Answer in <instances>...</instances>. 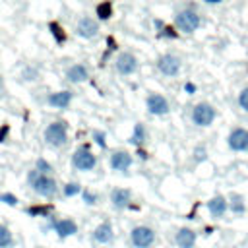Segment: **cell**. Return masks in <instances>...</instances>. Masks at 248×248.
I'll return each mask as SVG.
<instances>
[{"mask_svg": "<svg viewBox=\"0 0 248 248\" xmlns=\"http://www.w3.org/2000/svg\"><path fill=\"white\" fill-rule=\"evenodd\" d=\"M27 184L33 188V192L41 198H54L56 192H58V186H56V180L48 174H43L39 172L37 169L29 170L27 172Z\"/></svg>", "mask_w": 248, "mask_h": 248, "instance_id": "6da1fadb", "label": "cell"}, {"mask_svg": "<svg viewBox=\"0 0 248 248\" xmlns=\"http://www.w3.org/2000/svg\"><path fill=\"white\" fill-rule=\"evenodd\" d=\"M217 116V110L211 103L207 101H202V103H196L192 107V112H190V118H192V124H196L198 128H207L213 124Z\"/></svg>", "mask_w": 248, "mask_h": 248, "instance_id": "7a4b0ae2", "label": "cell"}, {"mask_svg": "<svg viewBox=\"0 0 248 248\" xmlns=\"http://www.w3.org/2000/svg\"><path fill=\"white\" fill-rule=\"evenodd\" d=\"M202 25V17L194 8H184L174 16V27L182 33H194Z\"/></svg>", "mask_w": 248, "mask_h": 248, "instance_id": "3957f363", "label": "cell"}, {"mask_svg": "<svg viewBox=\"0 0 248 248\" xmlns=\"http://www.w3.org/2000/svg\"><path fill=\"white\" fill-rule=\"evenodd\" d=\"M68 140V124L64 120L50 122L45 130V141L52 147H62Z\"/></svg>", "mask_w": 248, "mask_h": 248, "instance_id": "277c9868", "label": "cell"}, {"mask_svg": "<svg viewBox=\"0 0 248 248\" xmlns=\"http://www.w3.org/2000/svg\"><path fill=\"white\" fill-rule=\"evenodd\" d=\"M227 147L234 153H246L248 151V128L244 126L231 128L227 136Z\"/></svg>", "mask_w": 248, "mask_h": 248, "instance_id": "5b68a950", "label": "cell"}, {"mask_svg": "<svg viewBox=\"0 0 248 248\" xmlns=\"http://www.w3.org/2000/svg\"><path fill=\"white\" fill-rule=\"evenodd\" d=\"M130 240L134 248H149L155 242V231L147 225H138L130 231Z\"/></svg>", "mask_w": 248, "mask_h": 248, "instance_id": "8992f818", "label": "cell"}, {"mask_svg": "<svg viewBox=\"0 0 248 248\" xmlns=\"http://www.w3.org/2000/svg\"><path fill=\"white\" fill-rule=\"evenodd\" d=\"M72 165L78 170H93L97 165V157L89 151V145H81L72 155Z\"/></svg>", "mask_w": 248, "mask_h": 248, "instance_id": "52a82bcc", "label": "cell"}, {"mask_svg": "<svg viewBox=\"0 0 248 248\" xmlns=\"http://www.w3.org/2000/svg\"><path fill=\"white\" fill-rule=\"evenodd\" d=\"M180 68H182V60H180L176 54L167 52V54L159 56V60H157V70H159L163 76H167V78L178 76V74H180Z\"/></svg>", "mask_w": 248, "mask_h": 248, "instance_id": "ba28073f", "label": "cell"}, {"mask_svg": "<svg viewBox=\"0 0 248 248\" xmlns=\"http://www.w3.org/2000/svg\"><path fill=\"white\" fill-rule=\"evenodd\" d=\"M145 107H147V112L153 114V116H165L170 110V105H169L167 97L161 95V93H149L147 99H145Z\"/></svg>", "mask_w": 248, "mask_h": 248, "instance_id": "9c48e42d", "label": "cell"}, {"mask_svg": "<svg viewBox=\"0 0 248 248\" xmlns=\"http://www.w3.org/2000/svg\"><path fill=\"white\" fill-rule=\"evenodd\" d=\"M205 207H207V211H209V215L213 219H223L225 213L229 211V198L217 194V196H213V198H209L205 202Z\"/></svg>", "mask_w": 248, "mask_h": 248, "instance_id": "30bf717a", "label": "cell"}, {"mask_svg": "<svg viewBox=\"0 0 248 248\" xmlns=\"http://www.w3.org/2000/svg\"><path fill=\"white\" fill-rule=\"evenodd\" d=\"M138 70V58L132 52H120L116 58V72L120 76H132Z\"/></svg>", "mask_w": 248, "mask_h": 248, "instance_id": "8fae6325", "label": "cell"}, {"mask_svg": "<svg viewBox=\"0 0 248 248\" xmlns=\"http://www.w3.org/2000/svg\"><path fill=\"white\" fill-rule=\"evenodd\" d=\"M76 33L81 37V39H93V37H97V33H99V23L93 19V17H81L79 21H78V25H76Z\"/></svg>", "mask_w": 248, "mask_h": 248, "instance_id": "7c38bea8", "label": "cell"}, {"mask_svg": "<svg viewBox=\"0 0 248 248\" xmlns=\"http://www.w3.org/2000/svg\"><path fill=\"white\" fill-rule=\"evenodd\" d=\"M132 163H134L132 155H130L128 151H124V149H118V151H114V153L110 155V167H112V170L126 172V170L132 167Z\"/></svg>", "mask_w": 248, "mask_h": 248, "instance_id": "4fadbf2b", "label": "cell"}, {"mask_svg": "<svg viewBox=\"0 0 248 248\" xmlns=\"http://www.w3.org/2000/svg\"><path fill=\"white\" fill-rule=\"evenodd\" d=\"M196 240H198V232L190 227H182L174 234V242H176L178 248H194Z\"/></svg>", "mask_w": 248, "mask_h": 248, "instance_id": "5bb4252c", "label": "cell"}, {"mask_svg": "<svg viewBox=\"0 0 248 248\" xmlns=\"http://www.w3.org/2000/svg\"><path fill=\"white\" fill-rule=\"evenodd\" d=\"M50 229L58 234V238H68L72 234L78 232V225L72 221V219H58V221H52L50 223Z\"/></svg>", "mask_w": 248, "mask_h": 248, "instance_id": "9a60e30c", "label": "cell"}, {"mask_svg": "<svg viewBox=\"0 0 248 248\" xmlns=\"http://www.w3.org/2000/svg\"><path fill=\"white\" fill-rule=\"evenodd\" d=\"M112 236H114V232H112L110 221L99 223V225L95 227V231H93V240L99 242V244H108V242L112 240Z\"/></svg>", "mask_w": 248, "mask_h": 248, "instance_id": "2e32d148", "label": "cell"}, {"mask_svg": "<svg viewBox=\"0 0 248 248\" xmlns=\"http://www.w3.org/2000/svg\"><path fill=\"white\" fill-rule=\"evenodd\" d=\"M46 103L54 108H68L72 103V91H54L46 97Z\"/></svg>", "mask_w": 248, "mask_h": 248, "instance_id": "e0dca14e", "label": "cell"}, {"mask_svg": "<svg viewBox=\"0 0 248 248\" xmlns=\"http://www.w3.org/2000/svg\"><path fill=\"white\" fill-rule=\"evenodd\" d=\"M110 202L116 209H124L132 202V192L128 188H114L112 194H110Z\"/></svg>", "mask_w": 248, "mask_h": 248, "instance_id": "ac0fdd59", "label": "cell"}, {"mask_svg": "<svg viewBox=\"0 0 248 248\" xmlns=\"http://www.w3.org/2000/svg\"><path fill=\"white\" fill-rule=\"evenodd\" d=\"M229 211H231L234 217H242V215L246 213V202H244V198H242L240 194L232 192V194L229 196Z\"/></svg>", "mask_w": 248, "mask_h": 248, "instance_id": "d6986e66", "label": "cell"}, {"mask_svg": "<svg viewBox=\"0 0 248 248\" xmlns=\"http://www.w3.org/2000/svg\"><path fill=\"white\" fill-rule=\"evenodd\" d=\"M66 78H68V81H72V83H81V81H85V79L89 78V74H87V68H85L83 64H74V66L68 68Z\"/></svg>", "mask_w": 248, "mask_h": 248, "instance_id": "ffe728a7", "label": "cell"}, {"mask_svg": "<svg viewBox=\"0 0 248 248\" xmlns=\"http://www.w3.org/2000/svg\"><path fill=\"white\" fill-rule=\"evenodd\" d=\"M145 138H147L145 126H143L141 122H138V124L134 126V132H132V136H130V143H134L136 147H141V145H143V141H145Z\"/></svg>", "mask_w": 248, "mask_h": 248, "instance_id": "44dd1931", "label": "cell"}, {"mask_svg": "<svg viewBox=\"0 0 248 248\" xmlns=\"http://www.w3.org/2000/svg\"><path fill=\"white\" fill-rule=\"evenodd\" d=\"M95 14H97V17L99 19H108V17H112V2L110 0H103V2H99L97 4V8H95Z\"/></svg>", "mask_w": 248, "mask_h": 248, "instance_id": "7402d4cb", "label": "cell"}, {"mask_svg": "<svg viewBox=\"0 0 248 248\" xmlns=\"http://www.w3.org/2000/svg\"><path fill=\"white\" fill-rule=\"evenodd\" d=\"M25 211H27V215H31V217H46V215H50L52 205H50V203H43V205H29Z\"/></svg>", "mask_w": 248, "mask_h": 248, "instance_id": "603a6c76", "label": "cell"}, {"mask_svg": "<svg viewBox=\"0 0 248 248\" xmlns=\"http://www.w3.org/2000/svg\"><path fill=\"white\" fill-rule=\"evenodd\" d=\"M48 29H50V33H52V37H54V41H56L58 45H64V43H66L64 27H62L58 21H50V23H48Z\"/></svg>", "mask_w": 248, "mask_h": 248, "instance_id": "cb8c5ba5", "label": "cell"}, {"mask_svg": "<svg viewBox=\"0 0 248 248\" xmlns=\"http://www.w3.org/2000/svg\"><path fill=\"white\" fill-rule=\"evenodd\" d=\"M12 244H14L12 231L6 225H0V248H10Z\"/></svg>", "mask_w": 248, "mask_h": 248, "instance_id": "d4e9b609", "label": "cell"}, {"mask_svg": "<svg viewBox=\"0 0 248 248\" xmlns=\"http://www.w3.org/2000/svg\"><path fill=\"white\" fill-rule=\"evenodd\" d=\"M236 103H238V107H240V110H244V112H248V87H242V89L238 91V97H236Z\"/></svg>", "mask_w": 248, "mask_h": 248, "instance_id": "484cf974", "label": "cell"}, {"mask_svg": "<svg viewBox=\"0 0 248 248\" xmlns=\"http://www.w3.org/2000/svg\"><path fill=\"white\" fill-rule=\"evenodd\" d=\"M62 192H64V196L74 198V196H78V194L81 192V186H79L78 182H68V184L62 188Z\"/></svg>", "mask_w": 248, "mask_h": 248, "instance_id": "4316f807", "label": "cell"}, {"mask_svg": "<svg viewBox=\"0 0 248 248\" xmlns=\"http://www.w3.org/2000/svg\"><path fill=\"white\" fill-rule=\"evenodd\" d=\"M35 169H37L39 172H43V174H50V172H52V165H50L46 159H43V157H39V159H37Z\"/></svg>", "mask_w": 248, "mask_h": 248, "instance_id": "83f0119b", "label": "cell"}, {"mask_svg": "<svg viewBox=\"0 0 248 248\" xmlns=\"http://www.w3.org/2000/svg\"><path fill=\"white\" fill-rule=\"evenodd\" d=\"M192 155H194V161H196V163L205 161V159H207V149H205V145H196L194 151H192Z\"/></svg>", "mask_w": 248, "mask_h": 248, "instance_id": "f1b7e54d", "label": "cell"}, {"mask_svg": "<svg viewBox=\"0 0 248 248\" xmlns=\"http://www.w3.org/2000/svg\"><path fill=\"white\" fill-rule=\"evenodd\" d=\"M0 202H4V203H6V205H10V207H16L19 200H17L14 194H10V192H4V194H0Z\"/></svg>", "mask_w": 248, "mask_h": 248, "instance_id": "f546056e", "label": "cell"}, {"mask_svg": "<svg viewBox=\"0 0 248 248\" xmlns=\"http://www.w3.org/2000/svg\"><path fill=\"white\" fill-rule=\"evenodd\" d=\"M159 37H167V39H176L178 37V31L170 25H165L161 31H159Z\"/></svg>", "mask_w": 248, "mask_h": 248, "instance_id": "4dcf8cb0", "label": "cell"}, {"mask_svg": "<svg viewBox=\"0 0 248 248\" xmlns=\"http://www.w3.org/2000/svg\"><path fill=\"white\" fill-rule=\"evenodd\" d=\"M81 200H83L87 205H95V203H97V194H93V192H89V190H83V192H81Z\"/></svg>", "mask_w": 248, "mask_h": 248, "instance_id": "1f68e13d", "label": "cell"}, {"mask_svg": "<svg viewBox=\"0 0 248 248\" xmlns=\"http://www.w3.org/2000/svg\"><path fill=\"white\" fill-rule=\"evenodd\" d=\"M93 141H95L99 147H103V149L107 147V141H105V134H103V132H99V130H95V132H93Z\"/></svg>", "mask_w": 248, "mask_h": 248, "instance_id": "d6a6232c", "label": "cell"}, {"mask_svg": "<svg viewBox=\"0 0 248 248\" xmlns=\"http://www.w3.org/2000/svg\"><path fill=\"white\" fill-rule=\"evenodd\" d=\"M8 134H10V126L8 124H2L0 126V143H4L8 140Z\"/></svg>", "mask_w": 248, "mask_h": 248, "instance_id": "836d02e7", "label": "cell"}, {"mask_svg": "<svg viewBox=\"0 0 248 248\" xmlns=\"http://www.w3.org/2000/svg\"><path fill=\"white\" fill-rule=\"evenodd\" d=\"M184 91H186L188 95H194V93L198 91V85L192 83V81H186V83H184Z\"/></svg>", "mask_w": 248, "mask_h": 248, "instance_id": "e575fe53", "label": "cell"}, {"mask_svg": "<svg viewBox=\"0 0 248 248\" xmlns=\"http://www.w3.org/2000/svg\"><path fill=\"white\" fill-rule=\"evenodd\" d=\"M138 155H140L141 159H147V153H145V151H143L141 147H138Z\"/></svg>", "mask_w": 248, "mask_h": 248, "instance_id": "d590c367", "label": "cell"}, {"mask_svg": "<svg viewBox=\"0 0 248 248\" xmlns=\"http://www.w3.org/2000/svg\"><path fill=\"white\" fill-rule=\"evenodd\" d=\"M203 2H205V4H221L223 0H203Z\"/></svg>", "mask_w": 248, "mask_h": 248, "instance_id": "8d00e7d4", "label": "cell"}, {"mask_svg": "<svg viewBox=\"0 0 248 248\" xmlns=\"http://www.w3.org/2000/svg\"><path fill=\"white\" fill-rule=\"evenodd\" d=\"M0 79H2V76H0Z\"/></svg>", "mask_w": 248, "mask_h": 248, "instance_id": "74e56055", "label": "cell"}]
</instances>
